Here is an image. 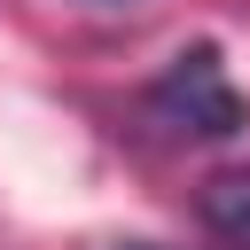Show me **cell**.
I'll use <instances>...</instances> for the list:
<instances>
[{
	"label": "cell",
	"instance_id": "6da1fadb",
	"mask_svg": "<svg viewBox=\"0 0 250 250\" xmlns=\"http://www.w3.org/2000/svg\"><path fill=\"white\" fill-rule=\"evenodd\" d=\"M148 117L172 125V133H195V141H234V133L250 125V102L234 94L227 55H219L211 39H195V47H180V55L148 78Z\"/></svg>",
	"mask_w": 250,
	"mask_h": 250
},
{
	"label": "cell",
	"instance_id": "7a4b0ae2",
	"mask_svg": "<svg viewBox=\"0 0 250 250\" xmlns=\"http://www.w3.org/2000/svg\"><path fill=\"white\" fill-rule=\"evenodd\" d=\"M195 219H203L227 250H250V164L211 172V180H203V195H195Z\"/></svg>",
	"mask_w": 250,
	"mask_h": 250
},
{
	"label": "cell",
	"instance_id": "3957f363",
	"mask_svg": "<svg viewBox=\"0 0 250 250\" xmlns=\"http://www.w3.org/2000/svg\"><path fill=\"white\" fill-rule=\"evenodd\" d=\"M125 250H156V242H125Z\"/></svg>",
	"mask_w": 250,
	"mask_h": 250
},
{
	"label": "cell",
	"instance_id": "277c9868",
	"mask_svg": "<svg viewBox=\"0 0 250 250\" xmlns=\"http://www.w3.org/2000/svg\"><path fill=\"white\" fill-rule=\"evenodd\" d=\"M94 8H117V0H94Z\"/></svg>",
	"mask_w": 250,
	"mask_h": 250
}]
</instances>
